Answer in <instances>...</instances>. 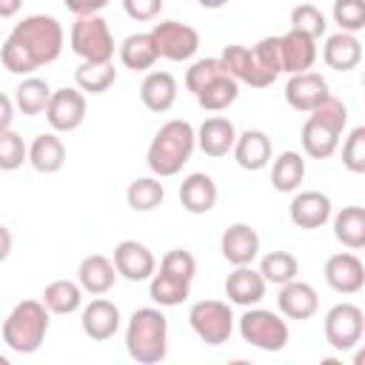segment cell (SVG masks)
<instances>
[{
    "label": "cell",
    "mask_w": 365,
    "mask_h": 365,
    "mask_svg": "<svg viewBox=\"0 0 365 365\" xmlns=\"http://www.w3.org/2000/svg\"><path fill=\"white\" fill-rule=\"evenodd\" d=\"M20 9H23V0H0V20L14 17Z\"/></svg>",
    "instance_id": "48"
},
{
    "label": "cell",
    "mask_w": 365,
    "mask_h": 365,
    "mask_svg": "<svg viewBox=\"0 0 365 365\" xmlns=\"http://www.w3.org/2000/svg\"><path fill=\"white\" fill-rule=\"evenodd\" d=\"M259 71L274 83L282 74V57H279V37H262L254 48H251Z\"/></svg>",
    "instance_id": "42"
},
{
    "label": "cell",
    "mask_w": 365,
    "mask_h": 365,
    "mask_svg": "<svg viewBox=\"0 0 365 365\" xmlns=\"http://www.w3.org/2000/svg\"><path fill=\"white\" fill-rule=\"evenodd\" d=\"M328 80L317 71H299V74H291L288 83H285V103L294 108V111H302L308 114L311 108H317L325 97H328Z\"/></svg>",
    "instance_id": "15"
},
{
    "label": "cell",
    "mask_w": 365,
    "mask_h": 365,
    "mask_svg": "<svg viewBox=\"0 0 365 365\" xmlns=\"http://www.w3.org/2000/svg\"><path fill=\"white\" fill-rule=\"evenodd\" d=\"M180 202L188 214H208L217 205V182L214 177L194 171L180 182Z\"/></svg>",
    "instance_id": "29"
},
{
    "label": "cell",
    "mask_w": 365,
    "mask_h": 365,
    "mask_svg": "<svg viewBox=\"0 0 365 365\" xmlns=\"http://www.w3.org/2000/svg\"><path fill=\"white\" fill-rule=\"evenodd\" d=\"M197 148V131L188 120H168L157 128L154 140L148 143L145 163L154 177H174L191 160Z\"/></svg>",
    "instance_id": "2"
},
{
    "label": "cell",
    "mask_w": 365,
    "mask_h": 365,
    "mask_svg": "<svg viewBox=\"0 0 365 365\" xmlns=\"http://www.w3.org/2000/svg\"><path fill=\"white\" fill-rule=\"evenodd\" d=\"M63 43H66V34L57 17L29 14L9 31V37L0 46L3 68L11 74L29 77L37 68L54 63L63 54Z\"/></svg>",
    "instance_id": "1"
},
{
    "label": "cell",
    "mask_w": 365,
    "mask_h": 365,
    "mask_svg": "<svg viewBox=\"0 0 365 365\" xmlns=\"http://www.w3.org/2000/svg\"><path fill=\"white\" fill-rule=\"evenodd\" d=\"M265 279L257 268L251 265H234V271L225 277V297L228 302L234 305H242V308H251V305H259V299L265 297Z\"/></svg>",
    "instance_id": "21"
},
{
    "label": "cell",
    "mask_w": 365,
    "mask_h": 365,
    "mask_svg": "<svg viewBox=\"0 0 365 365\" xmlns=\"http://www.w3.org/2000/svg\"><path fill=\"white\" fill-rule=\"evenodd\" d=\"M40 302L48 308V314H60V317L74 314L83 305V288L80 282H71V279H54L43 288Z\"/></svg>",
    "instance_id": "33"
},
{
    "label": "cell",
    "mask_w": 365,
    "mask_h": 365,
    "mask_svg": "<svg viewBox=\"0 0 365 365\" xmlns=\"http://www.w3.org/2000/svg\"><path fill=\"white\" fill-rule=\"evenodd\" d=\"M342 165L351 174H365V125L351 128L342 143Z\"/></svg>",
    "instance_id": "43"
},
{
    "label": "cell",
    "mask_w": 365,
    "mask_h": 365,
    "mask_svg": "<svg viewBox=\"0 0 365 365\" xmlns=\"http://www.w3.org/2000/svg\"><path fill=\"white\" fill-rule=\"evenodd\" d=\"M240 336H242L248 345L259 348V351L277 354V351H282V348L288 345L291 331H288V322H285L279 314H274V311H268V308L251 305V308L240 317Z\"/></svg>",
    "instance_id": "8"
},
{
    "label": "cell",
    "mask_w": 365,
    "mask_h": 365,
    "mask_svg": "<svg viewBox=\"0 0 365 365\" xmlns=\"http://www.w3.org/2000/svg\"><path fill=\"white\" fill-rule=\"evenodd\" d=\"M322 60L328 68L334 71H354L359 63H362V43L356 34L351 31H336V34H328L325 37V46H322Z\"/></svg>",
    "instance_id": "25"
},
{
    "label": "cell",
    "mask_w": 365,
    "mask_h": 365,
    "mask_svg": "<svg viewBox=\"0 0 365 365\" xmlns=\"http://www.w3.org/2000/svg\"><path fill=\"white\" fill-rule=\"evenodd\" d=\"M279 57H282V71L288 74L311 71V66L317 63V40L308 37L305 31L288 29L279 37Z\"/></svg>",
    "instance_id": "22"
},
{
    "label": "cell",
    "mask_w": 365,
    "mask_h": 365,
    "mask_svg": "<svg viewBox=\"0 0 365 365\" xmlns=\"http://www.w3.org/2000/svg\"><path fill=\"white\" fill-rule=\"evenodd\" d=\"M48 334V308L40 299L17 302L3 319V342L14 354H34Z\"/></svg>",
    "instance_id": "6"
},
{
    "label": "cell",
    "mask_w": 365,
    "mask_h": 365,
    "mask_svg": "<svg viewBox=\"0 0 365 365\" xmlns=\"http://www.w3.org/2000/svg\"><path fill=\"white\" fill-rule=\"evenodd\" d=\"M197 274V259L185 248H171L160 259V271L151 274L148 279V297L160 308H174L182 305L191 294V282Z\"/></svg>",
    "instance_id": "4"
},
{
    "label": "cell",
    "mask_w": 365,
    "mask_h": 365,
    "mask_svg": "<svg viewBox=\"0 0 365 365\" xmlns=\"http://www.w3.org/2000/svg\"><path fill=\"white\" fill-rule=\"evenodd\" d=\"M234 140H237V128H234V123L228 117H208L197 128V148L205 157H225V154H231Z\"/></svg>",
    "instance_id": "26"
},
{
    "label": "cell",
    "mask_w": 365,
    "mask_h": 365,
    "mask_svg": "<svg viewBox=\"0 0 365 365\" xmlns=\"http://www.w3.org/2000/svg\"><path fill=\"white\" fill-rule=\"evenodd\" d=\"M80 328H83V334H86L88 339L106 342V339H111V336L120 331V308H117L111 299L97 297V299H91V302L83 308V314H80Z\"/></svg>",
    "instance_id": "17"
},
{
    "label": "cell",
    "mask_w": 365,
    "mask_h": 365,
    "mask_svg": "<svg viewBox=\"0 0 365 365\" xmlns=\"http://www.w3.org/2000/svg\"><path fill=\"white\" fill-rule=\"evenodd\" d=\"M197 3H200L202 9H222L228 0H197Z\"/></svg>",
    "instance_id": "49"
},
{
    "label": "cell",
    "mask_w": 365,
    "mask_h": 365,
    "mask_svg": "<svg viewBox=\"0 0 365 365\" xmlns=\"http://www.w3.org/2000/svg\"><path fill=\"white\" fill-rule=\"evenodd\" d=\"M23 163H29L26 140L11 128L0 131V171H17Z\"/></svg>",
    "instance_id": "40"
},
{
    "label": "cell",
    "mask_w": 365,
    "mask_h": 365,
    "mask_svg": "<svg viewBox=\"0 0 365 365\" xmlns=\"http://www.w3.org/2000/svg\"><path fill=\"white\" fill-rule=\"evenodd\" d=\"M220 63H222V68L237 83H245L251 88H268L271 86V80L259 71V66H257V60H254V54H251L248 46H240V43L225 46L222 54H220Z\"/></svg>",
    "instance_id": "23"
},
{
    "label": "cell",
    "mask_w": 365,
    "mask_h": 365,
    "mask_svg": "<svg viewBox=\"0 0 365 365\" xmlns=\"http://www.w3.org/2000/svg\"><path fill=\"white\" fill-rule=\"evenodd\" d=\"M234 160L240 168L245 171H262L271 163V137L259 128H248L242 134H237L234 148H231Z\"/></svg>",
    "instance_id": "24"
},
{
    "label": "cell",
    "mask_w": 365,
    "mask_h": 365,
    "mask_svg": "<svg viewBox=\"0 0 365 365\" xmlns=\"http://www.w3.org/2000/svg\"><path fill=\"white\" fill-rule=\"evenodd\" d=\"M117 80V68L114 63H80L77 71H74V86L83 91V94H103L114 86Z\"/></svg>",
    "instance_id": "36"
},
{
    "label": "cell",
    "mask_w": 365,
    "mask_h": 365,
    "mask_svg": "<svg viewBox=\"0 0 365 365\" xmlns=\"http://www.w3.org/2000/svg\"><path fill=\"white\" fill-rule=\"evenodd\" d=\"M325 282L328 288H334L336 294H359L365 288V265L362 259L354 254V251H339V254H331L325 259Z\"/></svg>",
    "instance_id": "13"
},
{
    "label": "cell",
    "mask_w": 365,
    "mask_h": 365,
    "mask_svg": "<svg viewBox=\"0 0 365 365\" xmlns=\"http://www.w3.org/2000/svg\"><path fill=\"white\" fill-rule=\"evenodd\" d=\"M305 180V160L299 151H282L274 160L271 168V182L279 194H294L299 188V182Z\"/></svg>",
    "instance_id": "35"
},
{
    "label": "cell",
    "mask_w": 365,
    "mask_h": 365,
    "mask_svg": "<svg viewBox=\"0 0 365 365\" xmlns=\"http://www.w3.org/2000/svg\"><path fill=\"white\" fill-rule=\"evenodd\" d=\"M140 100L148 111L165 114L177 103V80L171 71H148L140 83Z\"/></svg>",
    "instance_id": "28"
},
{
    "label": "cell",
    "mask_w": 365,
    "mask_h": 365,
    "mask_svg": "<svg viewBox=\"0 0 365 365\" xmlns=\"http://www.w3.org/2000/svg\"><path fill=\"white\" fill-rule=\"evenodd\" d=\"M220 254L228 265H251L259 254V234L248 222H234L220 237Z\"/></svg>",
    "instance_id": "16"
},
{
    "label": "cell",
    "mask_w": 365,
    "mask_h": 365,
    "mask_svg": "<svg viewBox=\"0 0 365 365\" xmlns=\"http://www.w3.org/2000/svg\"><path fill=\"white\" fill-rule=\"evenodd\" d=\"M331 17L339 26V31L356 34L365 29V0H334Z\"/></svg>",
    "instance_id": "41"
},
{
    "label": "cell",
    "mask_w": 365,
    "mask_h": 365,
    "mask_svg": "<svg viewBox=\"0 0 365 365\" xmlns=\"http://www.w3.org/2000/svg\"><path fill=\"white\" fill-rule=\"evenodd\" d=\"M120 63L131 71H148L160 54H157V46H154V37L151 31H137V34H128L123 43H120Z\"/></svg>",
    "instance_id": "31"
},
{
    "label": "cell",
    "mask_w": 365,
    "mask_h": 365,
    "mask_svg": "<svg viewBox=\"0 0 365 365\" xmlns=\"http://www.w3.org/2000/svg\"><path fill=\"white\" fill-rule=\"evenodd\" d=\"M11 123H14V100L0 91V131L11 128Z\"/></svg>",
    "instance_id": "46"
},
{
    "label": "cell",
    "mask_w": 365,
    "mask_h": 365,
    "mask_svg": "<svg viewBox=\"0 0 365 365\" xmlns=\"http://www.w3.org/2000/svg\"><path fill=\"white\" fill-rule=\"evenodd\" d=\"M257 271L262 274L265 282H271V285H285V282L297 279L299 262H297V257H294L291 251H268V254L259 259V268H257Z\"/></svg>",
    "instance_id": "38"
},
{
    "label": "cell",
    "mask_w": 365,
    "mask_h": 365,
    "mask_svg": "<svg viewBox=\"0 0 365 365\" xmlns=\"http://www.w3.org/2000/svg\"><path fill=\"white\" fill-rule=\"evenodd\" d=\"M46 120L51 131L68 134L77 131L86 123V94L80 88H51L48 106H46Z\"/></svg>",
    "instance_id": "12"
},
{
    "label": "cell",
    "mask_w": 365,
    "mask_h": 365,
    "mask_svg": "<svg viewBox=\"0 0 365 365\" xmlns=\"http://www.w3.org/2000/svg\"><path fill=\"white\" fill-rule=\"evenodd\" d=\"M339 137H342V131L336 125H331L328 120L317 117V114H308V120L302 123V131H299L302 151L311 160H328L336 151Z\"/></svg>",
    "instance_id": "19"
},
{
    "label": "cell",
    "mask_w": 365,
    "mask_h": 365,
    "mask_svg": "<svg viewBox=\"0 0 365 365\" xmlns=\"http://www.w3.org/2000/svg\"><path fill=\"white\" fill-rule=\"evenodd\" d=\"M288 217L297 228H322L331 220V200L322 191H299L288 205Z\"/></svg>",
    "instance_id": "20"
},
{
    "label": "cell",
    "mask_w": 365,
    "mask_h": 365,
    "mask_svg": "<svg viewBox=\"0 0 365 365\" xmlns=\"http://www.w3.org/2000/svg\"><path fill=\"white\" fill-rule=\"evenodd\" d=\"M111 0H63V6L74 14V17H91L100 14Z\"/></svg>",
    "instance_id": "45"
},
{
    "label": "cell",
    "mask_w": 365,
    "mask_h": 365,
    "mask_svg": "<svg viewBox=\"0 0 365 365\" xmlns=\"http://www.w3.org/2000/svg\"><path fill=\"white\" fill-rule=\"evenodd\" d=\"M334 237L351 248L359 251L365 245V208L362 205H345L334 214Z\"/></svg>",
    "instance_id": "32"
},
{
    "label": "cell",
    "mask_w": 365,
    "mask_h": 365,
    "mask_svg": "<svg viewBox=\"0 0 365 365\" xmlns=\"http://www.w3.org/2000/svg\"><path fill=\"white\" fill-rule=\"evenodd\" d=\"M277 308L285 319H311L319 308V297L314 291L311 282H302V279H291L285 285H279V294H277Z\"/></svg>",
    "instance_id": "18"
},
{
    "label": "cell",
    "mask_w": 365,
    "mask_h": 365,
    "mask_svg": "<svg viewBox=\"0 0 365 365\" xmlns=\"http://www.w3.org/2000/svg\"><path fill=\"white\" fill-rule=\"evenodd\" d=\"M188 325L205 345L217 348L231 339V331H234L231 305L222 299H200L188 308Z\"/></svg>",
    "instance_id": "9"
},
{
    "label": "cell",
    "mask_w": 365,
    "mask_h": 365,
    "mask_svg": "<svg viewBox=\"0 0 365 365\" xmlns=\"http://www.w3.org/2000/svg\"><path fill=\"white\" fill-rule=\"evenodd\" d=\"M77 282H80V288H83L86 294L103 297V294H108V291L114 288V282H117V268H114V262H111L108 257H103V254H88V257L80 262V268H77Z\"/></svg>",
    "instance_id": "27"
},
{
    "label": "cell",
    "mask_w": 365,
    "mask_h": 365,
    "mask_svg": "<svg viewBox=\"0 0 365 365\" xmlns=\"http://www.w3.org/2000/svg\"><path fill=\"white\" fill-rule=\"evenodd\" d=\"M68 46L83 63H108L114 60V34L100 14L77 17L68 31Z\"/></svg>",
    "instance_id": "7"
},
{
    "label": "cell",
    "mask_w": 365,
    "mask_h": 365,
    "mask_svg": "<svg viewBox=\"0 0 365 365\" xmlns=\"http://www.w3.org/2000/svg\"><path fill=\"white\" fill-rule=\"evenodd\" d=\"M114 268H117V277L128 279V282H145L151 279V274L157 271V259L151 254V248L145 242H137V240H123L117 242L114 248Z\"/></svg>",
    "instance_id": "14"
},
{
    "label": "cell",
    "mask_w": 365,
    "mask_h": 365,
    "mask_svg": "<svg viewBox=\"0 0 365 365\" xmlns=\"http://www.w3.org/2000/svg\"><path fill=\"white\" fill-rule=\"evenodd\" d=\"M123 9L131 20L137 23H148L163 11V0H123Z\"/></svg>",
    "instance_id": "44"
},
{
    "label": "cell",
    "mask_w": 365,
    "mask_h": 365,
    "mask_svg": "<svg viewBox=\"0 0 365 365\" xmlns=\"http://www.w3.org/2000/svg\"><path fill=\"white\" fill-rule=\"evenodd\" d=\"M125 351L140 365H157L168 354V319L160 308H137L125 325Z\"/></svg>",
    "instance_id": "5"
},
{
    "label": "cell",
    "mask_w": 365,
    "mask_h": 365,
    "mask_svg": "<svg viewBox=\"0 0 365 365\" xmlns=\"http://www.w3.org/2000/svg\"><path fill=\"white\" fill-rule=\"evenodd\" d=\"M185 88L205 111H225L240 97V83L222 68L220 57L194 60L191 68L185 71Z\"/></svg>",
    "instance_id": "3"
},
{
    "label": "cell",
    "mask_w": 365,
    "mask_h": 365,
    "mask_svg": "<svg viewBox=\"0 0 365 365\" xmlns=\"http://www.w3.org/2000/svg\"><path fill=\"white\" fill-rule=\"evenodd\" d=\"M163 200H165V188L160 177H137L125 188V202L134 211H154L163 205Z\"/></svg>",
    "instance_id": "37"
},
{
    "label": "cell",
    "mask_w": 365,
    "mask_h": 365,
    "mask_svg": "<svg viewBox=\"0 0 365 365\" xmlns=\"http://www.w3.org/2000/svg\"><path fill=\"white\" fill-rule=\"evenodd\" d=\"M11 245H14V240H11V231H9L6 225H0V262H6V259H9V254H11Z\"/></svg>",
    "instance_id": "47"
},
{
    "label": "cell",
    "mask_w": 365,
    "mask_h": 365,
    "mask_svg": "<svg viewBox=\"0 0 365 365\" xmlns=\"http://www.w3.org/2000/svg\"><path fill=\"white\" fill-rule=\"evenodd\" d=\"M151 37H154L157 54L165 57V60H171V63L191 60L200 51V31L194 26H188V23H180V20L154 23Z\"/></svg>",
    "instance_id": "11"
},
{
    "label": "cell",
    "mask_w": 365,
    "mask_h": 365,
    "mask_svg": "<svg viewBox=\"0 0 365 365\" xmlns=\"http://www.w3.org/2000/svg\"><path fill=\"white\" fill-rule=\"evenodd\" d=\"M291 29L305 31L308 37L319 40V37H325V31H328V20H325V14H322L314 3H299V6L291 9Z\"/></svg>",
    "instance_id": "39"
},
{
    "label": "cell",
    "mask_w": 365,
    "mask_h": 365,
    "mask_svg": "<svg viewBox=\"0 0 365 365\" xmlns=\"http://www.w3.org/2000/svg\"><path fill=\"white\" fill-rule=\"evenodd\" d=\"M48 97H51V86L34 74L23 77L20 86L14 88V108H20L26 117H37L46 111L48 106Z\"/></svg>",
    "instance_id": "34"
},
{
    "label": "cell",
    "mask_w": 365,
    "mask_h": 365,
    "mask_svg": "<svg viewBox=\"0 0 365 365\" xmlns=\"http://www.w3.org/2000/svg\"><path fill=\"white\" fill-rule=\"evenodd\" d=\"M322 331H325V342H328L334 351H351V348H356L359 339H362L365 314H362V308L354 305V302H336V305L325 314Z\"/></svg>",
    "instance_id": "10"
},
{
    "label": "cell",
    "mask_w": 365,
    "mask_h": 365,
    "mask_svg": "<svg viewBox=\"0 0 365 365\" xmlns=\"http://www.w3.org/2000/svg\"><path fill=\"white\" fill-rule=\"evenodd\" d=\"M29 163L40 174H57L66 165V143L57 137V131H43L31 140Z\"/></svg>",
    "instance_id": "30"
}]
</instances>
